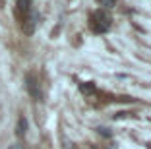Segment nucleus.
I'll list each match as a JSON object with an SVG mask.
<instances>
[{"instance_id":"39448f33","label":"nucleus","mask_w":151,"mask_h":149,"mask_svg":"<svg viewBox=\"0 0 151 149\" xmlns=\"http://www.w3.org/2000/svg\"><path fill=\"white\" fill-rule=\"evenodd\" d=\"M80 91L83 93V95H93V93L97 91V87H95L93 81H87V83H81L80 85Z\"/></svg>"},{"instance_id":"f03ea898","label":"nucleus","mask_w":151,"mask_h":149,"mask_svg":"<svg viewBox=\"0 0 151 149\" xmlns=\"http://www.w3.org/2000/svg\"><path fill=\"white\" fill-rule=\"evenodd\" d=\"M25 87H27V93H29L35 101H43V91H41L39 79H37L33 74H27V78H25Z\"/></svg>"},{"instance_id":"7ed1b4c3","label":"nucleus","mask_w":151,"mask_h":149,"mask_svg":"<svg viewBox=\"0 0 151 149\" xmlns=\"http://www.w3.org/2000/svg\"><path fill=\"white\" fill-rule=\"evenodd\" d=\"M31 12H33L31 0H18V2H16V16H18V19L22 23L31 16Z\"/></svg>"},{"instance_id":"6e6552de","label":"nucleus","mask_w":151,"mask_h":149,"mask_svg":"<svg viewBox=\"0 0 151 149\" xmlns=\"http://www.w3.org/2000/svg\"><path fill=\"white\" fill-rule=\"evenodd\" d=\"M99 134H103V136H111V132H107V128H99Z\"/></svg>"},{"instance_id":"0eeeda50","label":"nucleus","mask_w":151,"mask_h":149,"mask_svg":"<svg viewBox=\"0 0 151 149\" xmlns=\"http://www.w3.org/2000/svg\"><path fill=\"white\" fill-rule=\"evenodd\" d=\"M97 4H101L103 8H114L116 0H97Z\"/></svg>"},{"instance_id":"f257e3e1","label":"nucleus","mask_w":151,"mask_h":149,"mask_svg":"<svg viewBox=\"0 0 151 149\" xmlns=\"http://www.w3.org/2000/svg\"><path fill=\"white\" fill-rule=\"evenodd\" d=\"M89 27H91L93 33H107L111 29V16L107 12L97 10L89 16Z\"/></svg>"},{"instance_id":"1a4fd4ad","label":"nucleus","mask_w":151,"mask_h":149,"mask_svg":"<svg viewBox=\"0 0 151 149\" xmlns=\"http://www.w3.org/2000/svg\"><path fill=\"white\" fill-rule=\"evenodd\" d=\"M8 149H23V145H22V143H12Z\"/></svg>"},{"instance_id":"423d86ee","label":"nucleus","mask_w":151,"mask_h":149,"mask_svg":"<svg viewBox=\"0 0 151 149\" xmlns=\"http://www.w3.org/2000/svg\"><path fill=\"white\" fill-rule=\"evenodd\" d=\"M25 132H27V120L22 116V118L18 120V132H16V134H18L19 137H23V136H25Z\"/></svg>"},{"instance_id":"20e7f679","label":"nucleus","mask_w":151,"mask_h":149,"mask_svg":"<svg viewBox=\"0 0 151 149\" xmlns=\"http://www.w3.org/2000/svg\"><path fill=\"white\" fill-rule=\"evenodd\" d=\"M37 14L35 12H31V16L25 19V22L22 23V29H23V33H27V35H31L33 31H35V25H37Z\"/></svg>"}]
</instances>
